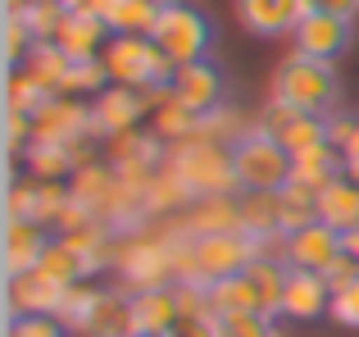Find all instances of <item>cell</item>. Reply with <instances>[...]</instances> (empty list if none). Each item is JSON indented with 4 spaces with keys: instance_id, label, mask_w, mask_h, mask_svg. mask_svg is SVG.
Segmentation results:
<instances>
[{
    "instance_id": "1",
    "label": "cell",
    "mask_w": 359,
    "mask_h": 337,
    "mask_svg": "<svg viewBox=\"0 0 359 337\" xmlns=\"http://www.w3.org/2000/svg\"><path fill=\"white\" fill-rule=\"evenodd\" d=\"M168 168L182 178L191 201H210V196H237V164H232V146L214 142V137H187V142L168 146Z\"/></svg>"
},
{
    "instance_id": "2",
    "label": "cell",
    "mask_w": 359,
    "mask_h": 337,
    "mask_svg": "<svg viewBox=\"0 0 359 337\" xmlns=\"http://www.w3.org/2000/svg\"><path fill=\"white\" fill-rule=\"evenodd\" d=\"M214 292V315L219 310H255L278 319L282 315V292H287V260L255 256L237 278H223L210 287Z\"/></svg>"
},
{
    "instance_id": "3",
    "label": "cell",
    "mask_w": 359,
    "mask_h": 337,
    "mask_svg": "<svg viewBox=\"0 0 359 337\" xmlns=\"http://www.w3.org/2000/svg\"><path fill=\"white\" fill-rule=\"evenodd\" d=\"M273 100L291 105L300 114H332L337 100V69L323 60H309V55L291 51L287 60L273 73Z\"/></svg>"
},
{
    "instance_id": "4",
    "label": "cell",
    "mask_w": 359,
    "mask_h": 337,
    "mask_svg": "<svg viewBox=\"0 0 359 337\" xmlns=\"http://www.w3.org/2000/svg\"><path fill=\"white\" fill-rule=\"evenodd\" d=\"M105 69L118 87H137V91H159V87H173L177 78V64L159 51L150 37H109L105 46Z\"/></svg>"
},
{
    "instance_id": "5",
    "label": "cell",
    "mask_w": 359,
    "mask_h": 337,
    "mask_svg": "<svg viewBox=\"0 0 359 337\" xmlns=\"http://www.w3.org/2000/svg\"><path fill=\"white\" fill-rule=\"evenodd\" d=\"M60 319L82 337H128L132 333V292H105V287H73Z\"/></svg>"
},
{
    "instance_id": "6",
    "label": "cell",
    "mask_w": 359,
    "mask_h": 337,
    "mask_svg": "<svg viewBox=\"0 0 359 337\" xmlns=\"http://www.w3.org/2000/svg\"><path fill=\"white\" fill-rule=\"evenodd\" d=\"M232 164H237L241 192H282L291 183V151H282L273 137H264L259 128H245L232 142Z\"/></svg>"
},
{
    "instance_id": "7",
    "label": "cell",
    "mask_w": 359,
    "mask_h": 337,
    "mask_svg": "<svg viewBox=\"0 0 359 337\" xmlns=\"http://www.w3.org/2000/svg\"><path fill=\"white\" fill-rule=\"evenodd\" d=\"M150 41H155L177 69H182V64H196V60H205V51H210V18H205L191 0H168V5L159 9V18H155Z\"/></svg>"
},
{
    "instance_id": "8",
    "label": "cell",
    "mask_w": 359,
    "mask_h": 337,
    "mask_svg": "<svg viewBox=\"0 0 359 337\" xmlns=\"http://www.w3.org/2000/svg\"><path fill=\"white\" fill-rule=\"evenodd\" d=\"M118 274L132 292L141 287H173L177 283V251L173 232H155V237H132L118 251Z\"/></svg>"
},
{
    "instance_id": "9",
    "label": "cell",
    "mask_w": 359,
    "mask_h": 337,
    "mask_svg": "<svg viewBox=\"0 0 359 337\" xmlns=\"http://www.w3.org/2000/svg\"><path fill=\"white\" fill-rule=\"evenodd\" d=\"M255 128H259L264 137H273L282 151H291V160L327 142V119L323 114H300V110L278 105V100H269V105L259 110Z\"/></svg>"
},
{
    "instance_id": "10",
    "label": "cell",
    "mask_w": 359,
    "mask_h": 337,
    "mask_svg": "<svg viewBox=\"0 0 359 337\" xmlns=\"http://www.w3.org/2000/svg\"><path fill=\"white\" fill-rule=\"evenodd\" d=\"M78 137H100L96 119H91V105H82L78 96H50L32 114V142L73 146Z\"/></svg>"
},
{
    "instance_id": "11",
    "label": "cell",
    "mask_w": 359,
    "mask_h": 337,
    "mask_svg": "<svg viewBox=\"0 0 359 337\" xmlns=\"http://www.w3.org/2000/svg\"><path fill=\"white\" fill-rule=\"evenodd\" d=\"M73 287H64L60 278H50L46 269L18 274L5 283V319L9 315H60Z\"/></svg>"
},
{
    "instance_id": "12",
    "label": "cell",
    "mask_w": 359,
    "mask_h": 337,
    "mask_svg": "<svg viewBox=\"0 0 359 337\" xmlns=\"http://www.w3.org/2000/svg\"><path fill=\"white\" fill-rule=\"evenodd\" d=\"M291 41H296V51L309 55V60L337 64L351 51L355 27H351V18H337V14H305L296 23V32H291Z\"/></svg>"
},
{
    "instance_id": "13",
    "label": "cell",
    "mask_w": 359,
    "mask_h": 337,
    "mask_svg": "<svg viewBox=\"0 0 359 337\" xmlns=\"http://www.w3.org/2000/svg\"><path fill=\"white\" fill-rule=\"evenodd\" d=\"M150 110V96L146 91H137V87H105L96 100H91V119H96V133L105 137H123V133H132V128L141 124V114Z\"/></svg>"
},
{
    "instance_id": "14",
    "label": "cell",
    "mask_w": 359,
    "mask_h": 337,
    "mask_svg": "<svg viewBox=\"0 0 359 337\" xmlns=\"http://www.w3.org/2000/svg\"><path fill=\"white\" fill-rule=\"evenodd\" d=\"M341 256H346V246H341V232H332L323 219H318V223H309V228H300V232H291V237H287V265H291V269L327 274V269H332Z\"/></svg>"
},
{
    "instance_id": "15",
    "label": "cell",
    "mask_w": 359,
    "mask_h": 337,
    "mask_svg": "<svg viewBox=\"0 0 359 337\" xmlns=\"http://www.w3.org/2000/svg\"><path fill=\"white\" fill-rule=\"evenodd\" d=\"M237 18L250 37H287L305 18V0H237Z\"/></svg>"
},
{
    "instance_id": "16",
    "label": "cell",
    "mask_w": 359,
    "mask_h": 337,
    "mask_svg": "<svg viewBox=\"0 0 359 337\" xmlns=\"http://www.w3.org/2000/svg\"><path fill=\"white\" fill-rule=\"evenodd\" d=\"M282 315H291V319H318V315H332V287H327V278L323 274H309V269H291L287 265Z\"/></svg>"
},
{
    "instance_id": "17",
    "label": "cell",
    "mask_w": 359,
    "mask_h": 337,
    "mask_svg": "<svg viewBox=\"0 0 359 337\" xmlns=\"http://www.w3.org/2000/svg\"><path fill=\"white\" fill-rule=\"evenodd\" d=\"M55 237H46L41 223L32 219H5V274L18 278V274H32L41 269V256Z\"/></svg>"
},
{
    "instance_id": "18",
    "label": "cell",
    "mask_w": 359,
    "mask_h": 337,
    "mask_svg": "<svg viewBox=\"0 0 359 337\" xmlns=\"http://www.w3.org/2000/svg\"><path fill=\"white\" fill-rule=\"evenodd\" d=\"M109 23L96 14H64L60 32H55V46H60L69 60H100L109 46Z\"/></svg>"
},
{
    "instance_id": "19",
    "label": "cell",
    "mask_w": 359,
    "mask_h": 337,
    "mask_svg": "<svg viewBox=\"0 0 359 337\" xmlns=\"http://www.w3.org/2000/svg\"><path fill=\"white\" fill-rule=\"evenodd\" d=\"M173 96L182 100L187 110H196V114H210V110H219L223 100V78L219 69H214L210 60H196V64H182L173 78Z\"/></svg>"
},
{
    "instance_id": "20",
    "label": "cell",
    "mask_w": 359,
    "mask_h": 337,
    "mask_svg": "<svg viewBox=\"0 0 359 337\" xmlns=\"http://www.w3.org/2000/svg\"><path fill=\"white\" fill-rule=\"evenodd\" d=\"M182 319L177 315V296L173 287H141L132 292V333H173V324Z\"/></svg>"
},
{
    "instance_id": "21",
    "label": "cell",
    "mask_w": 359,
    "mask_h": 337,
    "mask_svg": "<svg viewBox=\"0 0 359 337\" xmlns=\"http://www.w3.org/2000/svg\"><path fill=\"white\" fill-rule=\"evenodd\" d=\"M318 219L332 232H355L359 228V183L355 178H332L327 187H318Z\"/></svg>"
},
{
    "instance_id": "22",
    "label": "cell",
    "mask_w": 359,
    "mask_h": 337,
    "mask_svg": "<svg viewBox=\"0 0 359 337\" xmlns=\"http://www.w3.org/2000/svg\"><path fill=\"white\" fill-rule=\"evenodd\" d=\"M241 196V192H237ZM237 196H210V201H191L182 228L196 237H219V232H241V205Z\"/></svg>"
},
{
    "instance_id": "23",
    "label": "cell",
    "mask_w": 359,
    "mask_h": 337,
    "mask_svg": "<svg viewBox=\"0 0 359 337\" xmlns=\"http://www.w3.org/2000/svg\"><path fill=\"white\" fill-rule=\"evenodd\" d=\"M241 232L250 242L282 237V192H241Z\"/></svg>"
},
{
    "instance_id": "24",
    "label": "cell",
    "mask_w": 359,
    "mask_h": 337,
    "mask_svg": "<svg viewBox=\"0 0 359 337\" xmlns=\"http://www.w3.org/2000/svg\"><path fill=\"white\" fill-rule=\"evenodd\" d=\"M168 0H105V23L114 37H150L155 32V18Z\"/></svg>"
},
{
    "instance_id": "25",
    "label": "cell",
    "mask_w": 359,
    "mask_h": 337,
    "mask_svg": "<svg viewBox=\"0 0 359 337\" xmlns=\"http://www.w3.org/2000/svg\"><path fill=\"white\" fill-rule=\"evenodd\" d=\"M69 55L60 51L55 41H36L32 55L23 60V73L36 82V87L46 91V96H64V78H69Z\"/></svg>"
},
{
    "instance_id": "26",
    "label": "cell",
    "mask_w": 359,
    "mask_h": 337,
    "mask_svg": "<svg viewBox=\"0 0 359 337\" xmlns=\"http://www.w3.org/2000/svg\"><path fill=\"white\" fill-rule=\"evenodd\" d=\"M341 173H346V164H341V151H337L332 142L296 155V164H291V183H305V187H314V192L327 187L332 178H341Z\"/></svg>"
},
{
    "instance_id": "27",
    "label": "cell",
    "mask_w": 359,
    "mask_h": 337,
    "mask_svg": "<svg viewBox=\"0 0 359 337\" xmlns=\"http://www.w3.org/2000/svg\"><path fill=\"white\" fill-rule=\"evenodd\" d=\"M27 178H41V183H69L78 173L69 146H50V142H32L27 146Z\"/></svg>"
},
{
    "instance_id": "28",
    "label": "cell",
    "mask_w": 359,
    "mask_h": 337,
    "mask_svg": "<svg viewBox=\"0 0 359 337\" xmlns=\"http://www.w3.org/2000/svg\"><path fill=\"white\" fill-rule=\"evenodd\" d=\"M318 223V192L305 183H287L282 187V237Z\"/></svg>"
},
{
    "instance_id": "29",
    "label": "cell",
    "mask_w": 359,
    "mask_h": 337,
    "mask_svg": "<svg viewBox=\"0 0 359 337\" xmlns=\"http://www.w3.org/2000/svg\"><path fill=\"white\" fill-rule=\"evenodd\" d=\"M191 201V192L182 187V178L173 173V168H159L155 178L146 183V196H141V205H146V214H173V210H182V205Z\"/></svg>"
},
{
    "instance_id": "30",
    "label": "cell",
    "mask_w": 359,
    "mask_h": 337,
    "mask_svg": "<svg viewBox=\"0 0 359 337\" xmlns=\"http://www.w3.org/2000/svg\"><path fill=\"white\" fill-rule=\"evenodd\" d=\"M214 337H278L269 315L255 310H219L214 315Z\"/></svg>"
},
{
    "instance_id": "31",
    "label": "cell",
    "mask_w": 359,
    "mask_h": 337,
    "mask_svg": "<svg viewBox=\"0 0 359 337\" xmlns=\"http://www.w3.org/2000/svg\"><path fill=\"white\" fill-rule=\"evenodd\" d=\"M41 269H46L50 278H60L64 287H78L82 278H87V265H82V256H78V251H73L64 237H55L50 246H46V256H41Z\"/></svg>"
},
{
    "instance_id": "32",
    "label": "cell",
    "mask_w": 359,
    "mask_h": 337,
    "mask_svg": "<svg viewBox=\"0 0 359 337\" xmlns=\"http://www.w3.org/2000/svg\"><path fill=\"white\" fill-rule=\"evenodd\" d=\"M109 82L114 78H109L105 60H73L69 78H64V96H100Z\"/></svg>"
},
{
    "instance_id": "33",
    "label": "cell",
    "mask_w": 359,
    "mask_h": 337,
    "mask_svg": "<svg viewBox=\"0 0 359 337\" xmlns=\"http://www.w3.org/2000/svg\"><path fill=\"white\" fill-rule=\"evenodd\" d=\"M46 100H50V96H46V91L36 87L23 69H9V96H5V110H9V114H36Z\"/></svg>"
},
{
    "instance_id": "34",
    "label": "cell",
    "mask_w": 359,
    "mask_h": 337,
    "mask_svg": "<svg viewBox=\"0 0 359 337\" xmlns=\"http://www.w3.org/2000/svg\"><path fill=\"white\" fill-rule=\"evenodd\" d=\"M5 337H69V324L60 315H9Z\"/></svg>"
},
{
    "instance_id": "35",
    "label": "cell",
    "mask_w": 359,
    "mask_h": 337,
    "mask_svg": "<svg viewBox=\"0 0 359 337\" xmlns=\"http://www.w3.org/2000/svg\"><path fill=\"white\" fill-rule=\"evenodd\" d=\"M64 14H69V9L55 5V0H32V5H27V14H23V23L32 27L36 41H55V32H60Z\"/></svg>"
},
{
    "instance_id": "36",
    "label": "cell",
    "mask_w": 359,
    "mask_h": 337,
    "mask_svg": "<svg viewBox=\"0 0 359 337\" xmlns=\"http://www.w3.org/2000/svg\"><path fill=\"white\" fill-rule=\"evenodd\" d=\"M5 128H9V137H5L9 164H18L27 155V146H32V114H9L5 110Z\"/></svg>"
},
{
    "instance_id": "37",
    "label": "cell",
    "mask_w": 359,
    "mask_h": 337,
    "mask_svg": "<svg viewBox=\"0 0 359 337\" xmlns=\"http://www.w3.org/2000/svg\"><path fill=\"white\" fill-rule=\"evenodd\" d=\"M332 319L346 324V329H359V274L341 287V292H332Z\"/></svg>"
},
{
    "instance_id": "38",
    "label": "cell",
    "mask_w": 359,
    "mask_h": 337,
    "mask_svg": "<svg viewBox=\"0 0 359 337\" xmlns=\"http://www.w3.org/2000/svg\"><path fill=\"white\" fill-rule=\"evenodd\" d=\"M355 133H359V119H351V114H327V142H332L337 151H346V146L355 142Z\"/></svg>"
},
{
    "instance_id": "39",
    "label": "cell",
    "mask_w": 359,
    "mask_h": 337,
    "mask_svg": "<svg viewBox=\"0 0 359 337\" xmlns=\"http://www.w3.org/2000/svg\"><path fill=\"white\" fill-rule=\"evenodd\" d=\"M305 14H337V18H355L359 0H305Z\"/></svg>"
},
{
    "instance_id": "40",
    "label": "cell",
    "mask_w": 359,
    "mask_h": 337,
    "mask_svg": "<svg viewBox=\"0 0 359 337\" xmlns=\"http://www.w3.org/2000/svg\"><path fill=\"white\" fill-rule=\"evenodd\" d=\"M168 337H214V319H177Z\"/></svg>"
},
{
    "instance_id": "41",
    "label": "cell",
    "mask_w": 359,
    "mask_h": 337,
    "mask_svg": "<svg viewBox=\"0 0 359 337\" xmlns=\"http://www.w3.org/2000/svg\"><path fill=\"white\" fill-rule=\"evenodd\" d=\"M341 164H346V178H355V183H359V133H355V142L341 151Z\"/></svg>"
},
{
    "instance_id": "42",
    "label": "cell",
    "mask_w": 359,
    "mask_h": 337,
    "mask_svg": "<svg viewBox=\"0 0 359 337\" xmlns=\"http://www.w3.org/2000/svg\"><path fill=\"white\" fill-rule=\"evenodd\" d=\"M64 9H69V14H105V0H69V5H64Z\"/></svg>"
},
{
    "instance_id": "43",
    "label": "cell",
    "mask_w": 359,
    "mask_h": 337,
    "mask_svg": "<svg viewBox=\"0 0 359 337\" xmlns=\"http://www.w3.org/2000/svg\"><path fill=\"white\" fill-rule=\"evenodd\" d=\"M341 246H346V256H351L355 265H359V228H355V232H346V237H341Z\"/></svg>"
},
{
    "instance_id": "44",
    "label": "cell",
    "mask_w": 359,
    "mask_h": 337,
    "mask_svg": "<svg viewBox=\"0 0 359 337\" xmlns=\"http://www.w3.org/2000/svg\"><path fill=\"white\" fill-rule=\"evenodd\" d=\"M128 337H164V333H128Z\"/></svg>"
},
{
    "instance_id": "45",
    "label": "cell",
    "mask_w": 359,
    "mask_h": 337,
    "mask_svg": "<svg viewBox=\"0 0 359 337\" xmlns=\"http://www.w3.org/2000/svg\"><path fill=\"white\" fill-rule=\"evenodd\" d=\"M55 5H69V0H55Z\"/></svg>"
}]
</instances>
